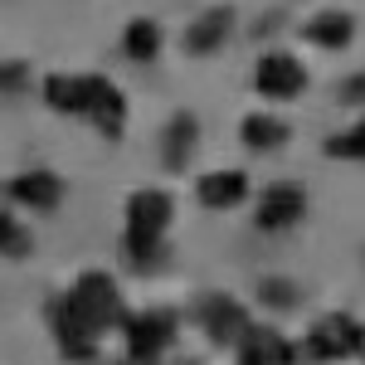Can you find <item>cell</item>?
<instances>
[{
	"mask_svg": "<svg viewBox=\"0 0 365 365\" xmlns=\"http://www.w3.org/2000/svg\"><path fill=\"white\" fill-rule=\"evenodd\" d=\"M54 312L78 331V336H88V341H103L108 331L127 327L122 292H117V282L108 278V273H98V268H93V273H78L73 287L54 302Z\"/></svg>",
	"mask_w": 365,
	"mask_h": 365,
	"instance_id": "obj_1",
	"label": "cell"
},
{
	"mask_svg": "<svg viewBox=\"0 0 365 365\" xmlns=\"http://www.w3.org/2000/svg\"><path fill=\"white\" fill-rule=\"evenodd\" d=\"M170 220H175V205H170L166 190H132L127 195V210H122V244H127V258L132 263H156L161 253V239H166Z\"/></svg>",
	"mask_w": 365,
	"mask_h": 365,
	"instance_id": "obj_2",
	"label": "cell"
},
{
	"mask_svg": "<svg viewBox=\"0 0 365 365\" xmlns=\"http://www.w3.org/2000/svg\"><path fill=\"white\" fill-rule=\"evenodd\" d=\"M122 336H127L132 365H161V356L175 346V312H137L127 317Z\"/></svg>",
	"mask_w": 365,
	"mask_h": 365,
	"instance_id": "obj_3",
	"label": "cell"
},
{
	"mask_svg": "<svg viewBox=\"0 0 365 365\" xmlns=\"http://www.w3.org/2000/svg\"><path fill=\"white\" fill-rule=\"evenodd\" d=\"M195 322L205 327V336L215 341V346H234V351H239V341L253 331L244 302H234L229 292H210V297H200Z\"/></svg>",
	"mask_w": 365,
	"mask_h": 365,
	"instance_id": "obj_4",
	"label": "cell"
},
{
	"mask_svg": "<svg viewBox=\"0 0 365 365\" xmlns=\"http://www.w3.org/2000/svg\"><path fill=\"white\" fill-rule=\"evenodd\" d=\"M361 346H365L361 322H351V317H341V312L317 317L312 331H307V351L317 356V361H346V356H356Z\"/></svg>",
	"mask_w": 365,
	"mask_h": 365,
	"instance_id": "obj_5",
	"label": "cell"
},
{
	"mask_svg": "<svg viewBox=\"0 0 365 365\" xmlns=\"http://www.w3.org/2000/svg\"><path fill=\"white\" fill-rule=\"evenodd\" d=\"M302 215H307V190L297 180H278V185H268L263 200H258V229H268V234L302 225Z\"/></svg>",
	"mask_w": 365,
	"mask_h": 365,
	"instance_id": "obj_6",
	"label": "cell"
},
{
	"mask_svg": "<svg viewBox=\"0 0 365 365\" xmlns=\"http://www.w3.org/2000/svg\"><path fill=\"white\" fill-rule=\"evenodd\" d=\"M253 88L263 98H273V103H287V98H297L307 88V68L292 54H263L258 68H253Z\"/></svg>",
	"mask_w": 365,
	"mask_h": 365,
	"instance_id": "obj_7",
	"label": "cell"
},
{
	"mask_svg": "<svg viewBox=\"0 0 365 365\" xmlns=\"http://www.w3.org/2000/svg\"><path fill=\"white\" fill-rule=\"evenodd\" d=\"M93 83L98 73H49L44 78V103L63 117H88V103H93Z\"/></svg>",
	"mask_w": 365,
	"mask_h": 365,
	"instance_id": "obj_8",
	"label": "cell"
},
{
	"mask_svg": "<svg viewBox=\"0 0 365 365\" xmlns=\"http://www.w3.org/2000/svg\"><path fill=\"white\" fill-rule=\"evenodd\" d=\"M5 195L15 200V205H29V210H58V200H63V180H58L54 170L34 166V170H20V175L5 185Z\"/></svg>",
	"mask_w": 365,
	"mask_h": 365,
	"instance_id": "obj_9",
	"label": "cell"
},
{
	"mask_svg": "<svg viewBox=\"0 0 365 365\" xmlns=\"http://www.w3.org/2000/svg\"><path fill=\"white\" fill-rule=\"evenodd\" d=\"M229 34H234V5H210V10H200L195 20H190L185 49H190V54H215Z\"/></svg>",
	"mask_w": 365,
	"mask_h": 365,
	"instance_id": "obj_10",
	"label": "cell"
},
{
	"mask_svg": "<svg viewBox=\"0 0 365 365\" xmlns=\"http://www.w3.org/2000/svg\"><path fill=\"white\" fill-rule=\"evenodd\" d=\"M239 365H297L292 341L273 331V327H253L249 336L239 341Z\"/></svg>",
	"mask_w": 365,
	"mask_h": 365,
	"instance_id": "obj_11",
	"label": "cell"
},
{
	"mask_svg": "<svg viewBox=\"0 0 365 365\" xmlns=\"http://www.w3.org/2000/svg\"><path fill=\"white\" fill-rule=\"evenodd\" d=\"M195 195L205 210H234V205H244L249 200V175L244 170H210V175H200V185H195Z\"/></svg>",
	"mask_w": 365,
	"mask_h": 365,
	"instance_id": "obj_12",
	"label": "cell"
},
{
	"mask_svg": "<svg viewBox=\"0 0 365 365\" xmlns=\"http://www.w3.org/2000/svg\"><path fill=\"white\" fill-rule=\"evenodd\" d=\"M88 122H93L103 137H122V127H127V98H122V88H117L113 78H103V73H98V83H93Z\"/></svg>",
	"mask_w": 365,
	"mask_h": 365,
	"instance_id": "obj_13",
	"label": "cell"
},
{
	"mask_svg": "<svg viewBox=\"0 0 365 365\" xmlns=\"http://www.w3.org/2000/svg\"><path fill=\"white\" fill-rule=\"evenodd\" d=\"M195 141H200L195 113H175L166 127H161V161H166L170 170H185V161L195 156Z\"/></svg>",
	"mask_w": 365,
	"mask_h": 365,
	"instance_id": "obj_14",
	"label": "cell"
},
{
	"mask_svg": "<svg viewBox=\"0 0 365 365\" xmlns=\"http://www.w3.org/2000/svg\"><path fill=\"white\" fill-rule=\"evenodd\" d=\"M351 34H356V20H351L346 10H322V15L307 20V39L322 44V49H346Z\"/></svg>",
	"mask_w": 365,
	"mask_h": 365,
	"instance_id": "obj_15",
	"label": "cell"
},
{
	"mask_svg": "<svg viewBox=\"0 0 365 365\" xmlns=\"http://www.w3.org/2000/svg\"><path fill=\"white\" fill-rule=\"evenodd\" d=\"M122 54L132 58V63H151V58L161 54V25L156 20H132V25L122 29Z\"/></svg>",
	"mask_w": 365,
	"mask_h": 365,
	"instance_id": "obj_16",
	"label": "cell"
},
{
	"mask_svg": "<svg viewBox=\"0 0 365 365\" xmlns=\"http://www.w3.org/2000/svg\"><path fill=\"white\" fill-rule=\"evenodd\" d=\"M282 141H287V122H278V117H268V113L244 117V146H253V151H278Z\"/></svg>",
	"mask_w": 365,
	"mask_h": 365,
	"instance_id": "obj_17",
	"label": "cell"
},
{
	"mask_svg": "<svg viewBox=\"0 0 365 365\" xmlns=\"http://www.w3.org/2000/svg\"><path fill=\"white\" fill-rule=\"evenodd\" d=\"M327 156H336V161H365V122H356L351 132L327 141Z\"/></svg>",
	"mask_w": 365,
	"mask_h": 365,
	"instance_id": "obj_18",
	"label": "cell"
},
{
	"mask_svg": "<svg viewBox=\"0 0 365 365\" xmlns=\"http://www.w3.org/2000/svg\"><path fill=\"white\" fill-rule=\"evenodd\" d=\"M29 83H34V73H29V63H20V58H0V93H5V98H15V93H25Z\"/></svg>",
	"mask_w": 365,
	"mask_h": 365,
	"instance_id": "obj_19",
	"label": "cell"
},
{
	"mask_svg": "<svg viewBox=\"0 0 365 365\" xmlns=\"http://www.w3.org/2000/svg\"><path fill=\"white\" fill-rule=\"evenodd\" d=\"M258 297H263L268 307H292V302H297V287L287 278H263L258 282Z\"/></svg>",
	"mask_w": 365,
	"mask_h": 365,
	"instance_id": "obj_20",
	"label": "cell"
},
{
	"mask_svg": "<svg viewBox=\"0 0 365 365\" xmlns=\"http://www.w3.org/2000/svg\"><path fill=\"white\" fill-rule=\"evenodd\" d=\"M0 253H15V258H20V253H29V234L15 225L10 215H0Z\"/></svg>",
	"mask_w": 365,
	"mask_h": 365,
	"instance_id": "obj_21",
	"label": "cell"
},
{
	"mask_svg": "<svg viewBox=\"0 0 365 365\" xmlns=\"http://www.w3.org/2000/svg\"><path fill=\"white\" fill-rule=\"evenodd\" d=\"M341 103H365V73L346 78V88H341Z\"/></svg>",
	"mask_w": 365,
	"mask_h": 365,
	"instance_id": "obj_22",
	"label": "cell"
}]
</instances>
